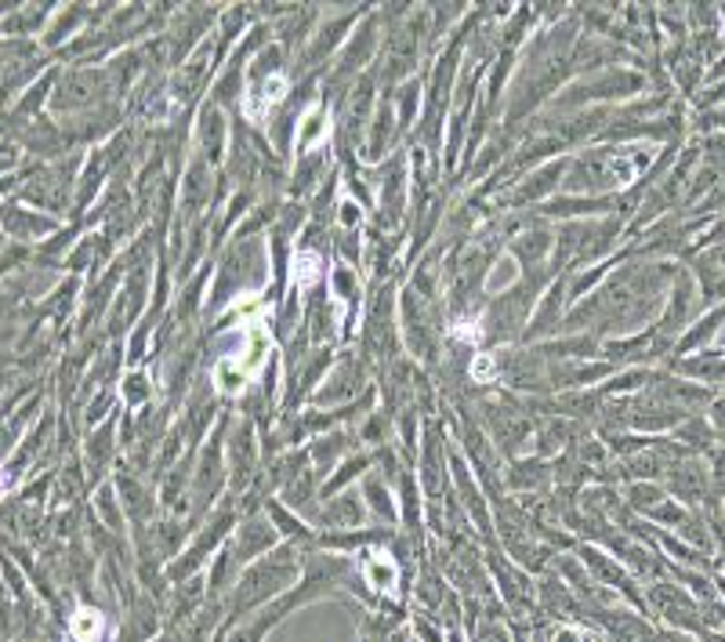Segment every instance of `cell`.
<instances>
[{
    "mask_svg": "<svg viewBox=\"0 0 725 642\" xmlns=\"http://www.w3.org/2000/svg\"><path fill=\"white\" fill-rule=\"evenodd\" d=\"M320 273H323V262H320V254L316 251H298L294 254V287H312L316 280H320Z\"/></svg>",
    "mask_w": 725,
    "mask_h": 642,
    "instance_id": "obj_1",
    "label": "cell"
},
{
    "mask_svg": "<svg viewBox=\"0 0 725 642\" xmlns=\"http://www.w3.org/2000/svg\"><path fill=\"white\" fill-rule=\"evenodd\" d=\"M367 578H370L373 588L395 592V562L389 556H370L367 559Z\"/></svg>",
    "mask_w": 725,
    "mask_h": 642,
    "instance_id": "obj_2",
    "label": "cell"
},
{
    "mask_svg": "<svg viewBox=\"0 0 725 642\" xmlns=\"http://www.w3.org/2000/svg\"><path fill=\"white\" fill-rule=\"evenodd\" d=\"M320 139H326V117H323L320 106H312L309 112H305V123L298 131V145L301 150H309V145H316Z\"/></svg>",
    "mask_w": 725,
    "mask_h": 642,
    "instance_id": "obj_3",
    "label": "cell"
},
{
    "mask_svg": "<svg viewBox=\"0 0 725 642\" xmlns=\"http://www.w3.org/2000/svg\"><path fill=\"white\" fill-rule=\"evenodd\" d=\"M73 635L81 642H98L102 639V614L98 610H76Z\"/></svg>",
    "mask_w": 725,
    "mask_h": 642,
    "instance_id": "obj_4",
    "label": "cell"
},
{
    "mask_svg": "<svg viewBox=\"0 0 725 642\" xmlns=\"http://www.w3.org/2000/svg\"><path fill=\"white\" fill-rule=\"evenodd\" d=\"M287 95V76H269L265 81V95H262V112L265 109H272V106H280V98ZM262 112H258V117H262Z\"/></svg>",
    "mask_w": 725,
    "mask_h": 642,
    "instance_id": "obj_5",
    "label": "cell"
},
{
    "mask_svg": "<svg viewBox=\"0 0 725 642\" xmlns=\"http://www.w3.org/2000/svg\"><path fill=\"white\" fill-rule=\"evenodd\" d=\"M515 276H519V273H515V262H512V258H504V265H497V273H494L490 280H486V287H490V290H497V287H508Z\"/></svg>",
    "mask_w": 725,
    "mask_h": 642,
    "instance_id": "obj_6",
    "label": "cell"
},
{
    "mask_svg": "<svg viewBox=\"0 0 725 642\" xmlns=\"http://www.w3.org/2000/svg\"><path fill=\"white\" fill-rule=\"evenodd\" d=\"M494 374H497L494 356H475V359H472V378H475V381H490Z\"/></svg>",
    "mask_w": 725,
    "mask_h": 642,
    "instance_id": "obj_7",
    "label": "cell"
},
{
    "mask_svg": "<svg viewBox=\"0 0 725 642\" xmlns=\"http://www.w3.org/2000/svg\"><path fill=\"white\" fill-rule=\"evenodd\" d=\"M453 337H461V342H475L479 337V323H468V320H461V323H453Z\"/></svg>",
    "mask_w": 725,
    "mask_h": 642,
    "instance_id": "obj_8",
    "label": "cell"
}]
</instances>
